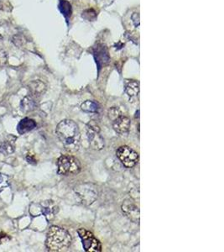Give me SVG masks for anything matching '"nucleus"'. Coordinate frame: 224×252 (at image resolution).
I'll return each mask as SVG.
<instances>
[{"label": "nucleus", "instance_id": "5701e85b", "mask_svg": "<svg viewBox=\"0 0 224 252\" xmlns=\"http://www.w3.org/2000/svg\"><path fill=\"white\" fill-rule=\"evenodd\" d=\"M3 35H1V34H0V41H1V40H3Z\"/></svg>", "mask_w": 224, "mask_h": 252}, {"label": "nucleus", "instance_id": "412c9836", "mask_svg": "<svg viewBox=\"0 0 224 252\" xmlns=\"http://www.w3.org/2000/svg\"><path fill=\"white\" fill-rule=\"evenodd\" d=\"M10 240V237L7 234L0 233V244L6 243Z\"/></svg>", "mask_w": 224, "mask_h": 252}, {"label": "nucleus", "instance_id": "20e7f679", "mask_svg": "<svg viewBox=\"0 0 224 252\" xmlns=\"http://www.w3.org/2000/svg\"><path fill=\"white\" fill-rule=\"evenodd\" d=\"M76 194L80 199L81 204L91 205L97 199V189L92 183H84L76 187L74 189Z\"/></svg>", "mask_w": 224, "mask_h": 252}, {"label": "nucleus", "instance_id": "9b49d317", "mask_svg": "<svg viewBox=\"0 0 224 252\" xmlns=\"http://www.w3.org/2000/svg\"><path fill=\"white\" fill-rule=\"evenodd\" d=\"M35 126H36V124L34 120L29 119V118H25L19 122L18 127H17V130L20 135H24L25 133L29 132L34 129Z\"/></svg>", "mask_w": 224, "mask_h": 252}, {"label": "nucleus", "instance_id": "4be33fe9", "mask_svg": "<svg viewBox=\"0 0 224 252\" xmlns=\"http://www.w3.org/2000/svg\"><path fill=\"white\" fill-rule=\"evenodd\" d=\"M26 159H27V161H28V162H30V163H36V161H35V159H34V156H32V155H28V156L26 157Z\"/></svg>", "mask_w": 224, "mask_h": 252}, {"label": "nucleus", "instance_id": "dca6fc26", "mask_svg": "<svg viewBox=\"0 0 224 252\" xmlns=\"http://www.w3.org/2000/svg\"><path fill=\"white\" fill-rule=\"evenodd\" d=\"M15 142L13 141H6L0 144V152L4 155L12 154L13 152L16 150Z\"/></svg>", "mask_w": 224, "mask_h": 252}, {"label": "nucleus", "instance_id": "4468645a", "mask_svg": "<svg viewBox=\"0 0 224 252\" xmlns=\"http://www.w3.org/2000/svg\"><path fill=\"white\" fill-rule=\"evenodd\" d=\"M59 10L65 16V19L68 21L69 18L72 16V5L66 0H60Z\"/></svg>", "mask_w": 224, "mask_h": 252}, {"label": "nucleus", "instance_id": "0eeeda50", "mask_svg": "<svg viewBox=\"0 0 224 252\" xmlns=\"http://www.w3.org/2000/svg\"><path fill=\"white\" fill-rule=\"evenodd\" d=\"M87 134L92 148L96 151H101L104 147V140L100 134L99 127L96 124L92 122L87 125Z\"/></svg>", "mask_w": 224, "mask_h": 252}, {"label": "nucleus", "instance_id": "6e6552de", "mask_svg": "<svg viewBox=\"0 0 224 252\" xmlns=\"http://www.w3.org/2000/svg\"><path fill=\"white\" fill-rule=\"evenodd\" d=\"M122 210L133 222L140 221V209L133 199H126L122 205Z\"/></svg>", "mask_w": 224, "mask_h": 252}, {"label": "nucleus", "instance_id": "aec40b11", "mask_svg": "<svg viewBox=\"0 0 224 252\" xmlns=\"http://www.w3.org/2000/svg\"><path fill=\"white\" fill-rule=\"evenodd\" d=\"M8 63V53L6 51L0 50V66H3Z\"/></svg>", "mask_w": 224, "mask_h": 252}, {"label": "nucleus", "instance_id": "a211bd4d", "mask_svg": "<svg viewBox=\"0 0 224 252\" xmlns=\"http://www.w3.org/2000/svg\"><path fill=\"white\" fill-rule=\"evenodd\" d=\"M9 186H10L9 177L4 174L0 173V192Z\"/></svg>", "mask_w": 224, "mask_h": 252}, {"label": "nucleus", "instance_id": "2eb2a0df", "mask_svg": "<svg viewBox=\"0 0 224 252\" xmlns=\"http://www.w3.org/2000/svg\"><path fill=\"white\" fill-rule=\"evenodd\" d=\"M81 110L87 113H96L99 110V106L96 102L92 100L85 101L81 105Z\"/></svg>", "mask_w": 224, "mask_h": 252}, {"label": "nucleus", "instance_id": "ddd939ff", "mask_svg": "<svg viewBox=\"0 0 224 252\" xmlns=\"http://www.w3.org/2000/svg\"><path fill=\"white\" fill-rule=\"evenodd\" d=\"M125 92L128 95V97L134 98L139 94L140 92V84L136 81H130L125 87Z\"/></svg>", "mask_w": 224, "mask_h": 252}, {"label": "nucleus", "instance_id": "423d86ee", "mask_svg": "<svg viewBox=\"0 0 224 252\" xmlns=\"http://www.w3.org/2000/svg\"><path fill=\"white\" fill-rule=\"evenodd\" d=\"M116 155L121 163L127 168L134 167L139 161V154L127 145L118 147L116 151Z\"/></svg>", "mask_w": 224, "mask_h": 252}, {"label": "nucleus", "instance_id": "1a4fd4ad", "mask_svg": "<svg viewBox=\"0 0 224 252\" xmlns=\"http://www.w3.org/2000/svg\"><path fill=\"white\" fill-rule=\"evenodd\" d=\"M94 55L96 65H97V67H98V71L104 65L108 64L109 63V61H110V57H109L108 49L103 45H96V47L94 48Z\"/></svg>", "mask_w": 224, "mask_h": 252}, {"label": "nucleus", "instance_id": "7ed1b4c3", "mask_svg": "<svg viewBox=\"0 0 224 252\" xmlns=\"http://www.w3.org/2000/svg\"><path fill=\"white\" fill-rule=\"evenodd\" d=\"M81 165L78 158L63 155L57 161V173L60 175H75L81 172Z\"/></svg>", "mask_w": 224, "mask_h": 252}, {"label": "nucleus", "instance_id": "39448f33", "mask_svg": "<svg viewBox=\"0 0 224 252\" xmlns=\"http://www.w3.org/2000/svg\"><path fill=\"white\" fill-rule=\"evenodd\" d=\"M78 234L81 238L82 246L86 252H100L102 251V244L92 232L81 228L78 230Z\"/></svg>", "mask_w": 224, "mask_h": 252}, {"label": "nucleus", "instance_id": "f257e3e1", "mask_svg": "<svg viewBox=\"0 0 224 252\" xmlns=\"http://www.w3.org/2000/svg\"><path fill=\"white\" fill-rule=\"evenodd\" d=\"M56 133L61 142L68 151H78L81 142V133L78 125L73 120L61 121L56 127Z\"/></svg>", "mask_w": 224, "mask_h": 252}, {"label": "nucleus", "instance_id": "6ab92c4d", "mask_svg": "<svg viewBox=\"0 0 224 252\" xmlns=\"http://www.w3.org/2000/svg\"><path fill=\"white\" fill-rule=\"evenodd\" d=\"M82 17L84 19L89 20V21H93L96 18V13L94 10H85L84 12L82 13Z\"/></svg>", "mask_w": 224, "mask_h": 252}, {"label": "nucleus", "instance_id": "f03ea898", "mask_svg": "<svg viewBox=\"0 0 224 252\" xmlns=\"http://www.w3.org/2000/svg\"><path fill=\"white\" fill-rule=\"evenodd\" d=\"M72 244V236L68 231L58 226L50 227L47 234L46 246L49 252H63Z\"/></svg>", "mask_w": 224, "mask_h": 252}, {"label": "nucleus", "instance_id": "f3484780", "mask_svg": "<svg viewBox=\"0 0 224 252\" xmlns=\"http://www.w3.org/2000/svg\"><path fill=\"white\" fill-rule=\"evenodd\" d=\"M34 101L33 98L31 97H25L21 102V109L22 110L25 112H29L34 110Z\"/></svg>", "mask_w": 224, "mask_h": 252}, {"label": "nucleus", "instance_id": "f8f14e48", "mask_svg": "<svg viewBox=\"0 0 224 252\" xmlns=\"http://www.w3.org/2000/svg\"><path fill=\"white\" fill-rule=\"evenodd\" d=\"M29 88H30L31 93L34 96H40V95L43 94L47 90V86L40 80H35V81L31 82Z\"/></svg>", "mask_w": 224, "mask_h": 252}, {"label": "nucleus", "instance_id": "9d476101", "mask_svg": "<svg viewBox=\"0 0 224 252\" xmlns=\"http://www.w3.org/2000/svg\"><path fill=\"white\" fill-rule=\"evenodd\" d=\"M130 120L128 117L123 116L121 113L118 114L115 119L112 120V127L116 132L119 135H125L130 129Z\"/></svg>", "mask_w": 224, "mask_h": 252}]
</instances>
